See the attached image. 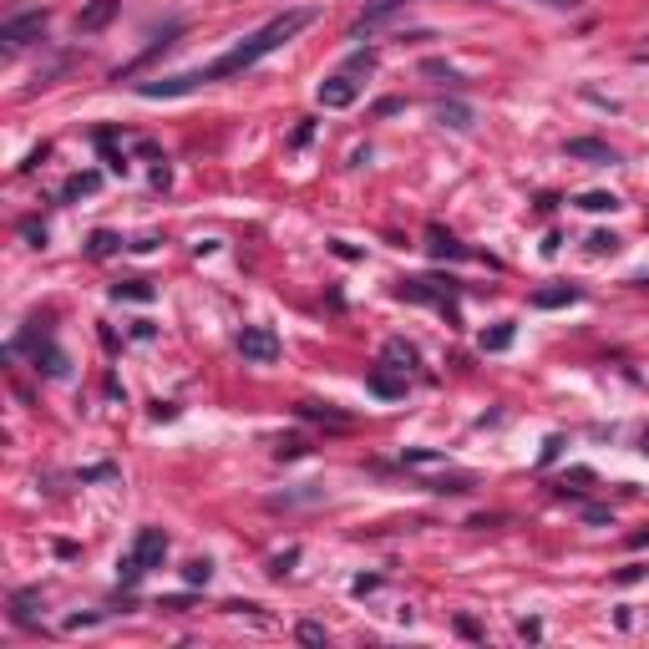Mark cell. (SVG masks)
I'll return each mask as SVG.
<instances>
[{"label": "cell", "instance_id": "obj_13", "mask_svg": "<svg viewBox=\"0 0 649 649\" xmlns=\"http://www.w3.org/2000/svg\"><path fill=\"white\" fill-rule=\"evenodd\" d=\"M386 360H391L396 370H411V366H416V350H411L406 340H391V345H386Z\"/></svg>", "mask_w": 649, "mask_h": 649}, {"label": "cell", "instance_id": "obj_19", "mask_svg": "<svg viewBox=\"0 0 649 649\" xmlns=\"http://www.w3.org/2000/svg\"><path fill=\"white\" fill-rule=\"evenodd\" d=\"M112 249H117V239H112V234H91V254H97V259H102V254H112Z\"/></svg>", "mask_w": 649, "mask_h": 649}, {"label": "cell", "instance_id": "obj_11", "mask_svg": "<svg viewBox=\"0 0 649 649\" xmlns=\"http://www.w3.org/2000/svg\"><path fill=\"white\" fill-rule=\"evenodd\" d=\"M426 239H432V243H426V249H432V254H436V259H462V243H457V239H452V234L432 229V234H426Z\"/></svg>", "mask_w": 649, "mask_h": 649}, {"label": "cell", "instance_id": "obj_22", "mask_svg": "<svg viewBox=\"0 0 649 649\" xmlns=\"http://www.w3.org/2000/svg\"><path fill=\"white\" fill-rule=\"evenodd\" d=\"M274 457H300V436H280V446H274Z\"/></svg>", "mask_w": 649, "mask_h": 649}, {"label": "cell", "instance_id": "obj_23", "mask_svg": "<svg viewBox=\"0 0 649 649\" xmlns=\"http://www.w3.org/2000/svg\"><path fill=\"white\" fill-rule=\"evenodd\" d=\"M315 138V122H300V128H294V148H300V142H310Z\"/></svg>", "mask_w": 649, "mask_h": 649}, {"label": "cell", "instance_id": "obj_5", "mask_svg": "<svg viewBox=\"0 0 649 649\" xmlns=\"http://www.w3.org/2000/svg\"><path fill=\"white\" fill-rule=\"evenodd\" d=\"M315 97H320V107H350V102L360 97V87H356V81H350V77L340 72V77H325V81H320V91H315Z\"/></svg>", "mask_w": 649, "mask_h": 649}, {"label": "cell", "instance_id": "obj_15", "mask_svg": "<svg viewBox=\"0 0 649 649\" xmlns=\"http://www.w3.org/2000/svg\"><path fill=\"white\" fill-rule=\"evenodd\" d=\"M436 117H442V122H446V128H467V122H472V112H467V107H457V102H452V107H436Z\"/></svg>", "mask_w": 649, "mask_h": 649}, {"label": "cell", "instance_id": "obj_12", "mask_svg": "<svg viewBox=\"0 0 649 649\" xmlns=\"http://www.w3.org/2000/svg\"><path fill=\"white\" fill-rule=\"evenodd\" d=\"M573 204L588 208V214H614V208H619V198H614V193H578Z\"/></svg>", "mask_w": 649, "mask_h": 649}, {"label": "cell", "instance_id": "obj_2", "mask_svg": "<svg viewBox=\"0 0 649 649\" xmlns=\"http://www.w3.org/2000/svg\"><path fill=\"white\" fill-rule=\"evenodd\" d=\"M239 356L249 366H274L280 360V335L264 330V325H243L239 330Z\"/></svg>", "mask_w": 649, "mask_h": 649}, {"label": "cell", "instance_id": "obj_6", "mask_svg": "<svg viewBox=\"0 0 649 649\" xmlns=\"http://www.w3.org/2000/svg\"><path fill=\"white\" fill-rule=\"evenodd\" d=\"M112 15H117V0H97V5H87V11L77 15V31L81 36H91V31H102Z\"/></svg>", "mask_w": 649, "mask_h": 649}, {"label": "cell", "instance_id": "obj_1", "mask_svg": "<svg viewBox=\"0 0 649 649\" xmlns=\"http://www.w3.org/2000/svg\"><path fill=\"white\" fill-rule=\"evenodd\" d=\"M310 21H315V11H310V5H300V11H284V15H274V21H269V26H259L254 36H243L229 56H218L214 66H204V77H208V81L239 77V72H249L254 62H264L269 52H280L284 41H294L300 31L310 26Z\"/></svg>", "mask_w": 649, "mask_h": 649}, {"label": "cell", "instance_id": "obj_21", "mask_svg": "<svg viewBox=\"0 0 649 649\" xmlns=\"http://www.w3.org/2000/svg\"><path fill=\"white\" fill-rule=\"evenodd\" d=\"M300 644H325V629L320 624H300Z\"/></svg>", "mask_w": 649, "mask_h": 649}, {"label": "cell", "instance_id": "obj_9", "mask_svg": "<svg viewBox=\"0 0 649 649\" xmlns=\"http://www.w3.org/2000/svg\"><path fill=\"white\" fill-rule=\"evenodd\" d=\"M573 300H578V290H573V284H558V290H538V294H533L538 310H558V305H573Z\"/></svg>", "mask_w": 649, "mask_h": 649}, {"label": "cell", "instance_id": "obj_25", "mask_svg": "<svg viewBox=\"0 0 649 649\" xmlns=\"http://www.w3.org/2000/svg\"><path fill=\"white\" fill-rule=\"evenodd\" d=\"M629 543H635V548H644V543H649V533H635V538H629Z\"/></svg>", "mask_w": 649, "mask_h": 649}, {"label": "cell", "instance_id": "obj_4", "mask_svg": "<svg viewBox=\"0 0 649 649\" xmlns=\"http://www.w3.org/2000/svg\"><path fill=\"white\" fill-rule=\"evenodd\" d=\"M132 558L142 563V573L163 568V558H167V533H163V528H142L138 543H132Z\"/></svg>", "mask_w": 649, "mask_h": 649}, {"label": "cell", "instance_id": "obj_8", "mask_svg": "<svg viewBox=\"0 0 649 649\" xmlns=\"http://www.w3.org/2000/svg\"><path fill=\"white\" fill-rule=\"evenodd\" d=\"M568 157H588V163L609 167L614 163V148H604V142H594V138H573L568 142Z\"/></svg>", "mask_w": 649, "mask_h": 649}, {"label": "cell", "instance_id": "obj_18", "mask_svg": "<svg viewBox=\"0 0 649 649\" xmlns=\"http://www.w3.org/2000/svg\"><path fill=\"white\" fill-rule=\"evenodd\" d=\"M406 467H442V457H436V452H406Z\"/></svg>", "mask_w": 649, "mask_h": 649}, {"label": "cell", "instance_id": "obj_7", "mask_svg": "<svg viewBox=\"0 0 649 649\" xmlns=\"http://www.w3.org/2000/svg\"><path fill=\"white\" fill-rule=\"evenodd\" d=\"M370 391L376 396H386V401H396V396H406V370L396 376V370H370Z\"/></svg>", "mask_w": 649, "mask_h": 649}, {"label": "cell", "instance_id": "obj_20", "mask_svg": "<svg viewBox=\"0 0 649 649\" xmlns=\"http://www.w3.org/2000/svg\"><path fill=\"white\" fill-rule=\"evenodd\" d=\"M588 249H594V254H614V249H619V239H614V234H594V239H588Z\"/></svg>", "mask_w": 649, "mask_h": 649}, {"label": "cell", "instance_id": "obj_24", "mask_svg": "<svg viewBox=\"0 0 649 649\" xmlns=\"http://www.w3.org/2000/svg\"><path fill=\"white\" fill-rule=\"evenodd\" d=\"M639 452H644V457H649V426H644V436H639Z\"/></svg>", "mask_w": 649, "mask_h": 649}, {"label": "cell", "instance_id": "obj_3", "mask_svg": "<svg viewBox=\"0 0 649 649\" xmlns=\"http://www.w3.org/2000/svg\"><path fill=\"white\" fill-rule=\"evenodd\" d=\"M46 21H52V11H21V15H11V21L0 26V46H5V52H15V46L36 41L41 31H46Z\"/></svg>", "mask_w": 649, "mask_h": 649}, {"label": "cell", "instance_id": "obj_17", "mask_svg": "<svg viewBox=\"0 0 649 649\" xmlns=\"http://www.w3.org/2000/svg\"><path fill=\"white\" fill-rule=\"evenodd\" d=\"M183 578H188V584H208V578H214V563H208V558H193L188 568H183Z\"/></svg>", "mask_w": 649, "mask_h": 649}, {"label": "cell", "instance_id": "obj_10", "mask_svg": "<svg viewBox=\"0 0 649 649\" xmlns=\"http://www.w3.org/2000/svg\"><path fill=\"white\" fill-rule=\"evenodd\" d=\"M97 183H102V178H97V173H77V178H72V183H66V188H62V198H66V204H77V198H87V193H97Z\"/></svg>", "mask_w": 649, "mask_h": 649}, {"label": "cell", "instance_id": "obj_16", "mask_svg": "<svg viewBox=\"0 0 649 649\" xmlns=\"http://www.w3.org/2000/svg\"><path fill=\"white\" fill-rule=\"evenodd\" d=\"M117 300H153V284H148V280H128V284H117Z\"/></svg>", "mask_w": 649, "mask_h": 649}, {"label": "cell", "instance_id": "obj_14", "mask_svg": "<svg viewBox=\"0 0 649 649\" xmlns=\"http://www.w3.org/2000/svg\"><path fill=\"white\" fill-rule=\"evenodd\" d=\"M512 345V325H497V330H482V350H508Z\"/></svg>", "mask_w": 649, "mask_h": 649}]
</instances>
